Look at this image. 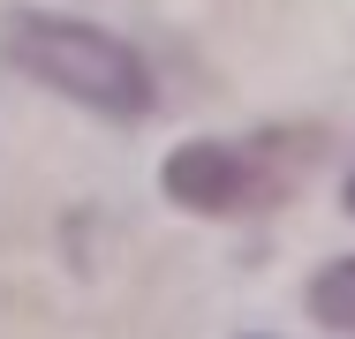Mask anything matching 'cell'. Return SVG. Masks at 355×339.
Masks as SVG:
<instances>
[{"label":"cell","instance_id":"1","mask_svg":"<svg viewBox=\"0 0 355 339\" xmlns=\"http://www.w3.org/2000/svg\"><path fill=\"white\" fill-rule=\"evenodd\" d=\"M8 61L23 75H38L46 91L106 113V121H144L151 113V68H144V53L121 46L114 30H98V23L23 8V15H8Z\"/></svg>","mask_w":355,"mask_h":339},{"label":"cell","instance_id":"2","mask_svg":"<svg viewBox=\"0 0 355 339\" xmlns=\"http://www.w3.org/2000/svg\"><path fill=\"white\" fill-rule=\"evenodd\" d=\"M310 151H318V129L205 136V143H182L166 158L159 189L182 203V211H205V219H250V211H272L280 196L302 189Z\"/></svg>","mask_w":355,"mask_h":339},{"label":"cell","instance_id":"3","mask_svg":"<svg viewBox=\"0 0 355 339\" xmlns=\"http://www.w3.org/2000/svg\"><path fill=\"white\" fill-rule=\"evenodd\" d=\"M310 317L333 324V332H355V257H340L310 279Z\"/></svg>","mask_w":355,"mask_h":339},{"label":"cell","instance_id":"4","mask_svg":"<svg viewBox=\"0 0 355 339\" xmlns=\"http://www.w3.org/2000/svg\"><path fill=\"white\" fill-rule=\"evenodd\" d=\"M348 203H355V174H348Z\"/></svg>","mask_w":355,"mask_h":339}]
</instances>
